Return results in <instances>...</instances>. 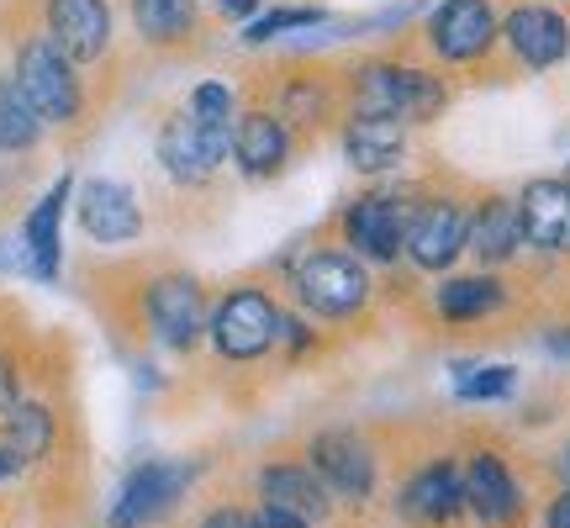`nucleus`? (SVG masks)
Listing matches in <instances>:
<instances>
[{"instance_id": "f257e3e1", "label": "nucleus", "mask_w": 570, "mask_h": 528, "mask_svg": "<svg viewBox=\"0 0 570 528\" xmlns=\"http://www.w3.org/2000/svg\"><path fill=\"white\" fill-rule=\"evenodd\" d=\"M354 111L396 117V123H433L444 111V85L412 63H365L354 69Z\"/></svg>"}, {"instance_id": "f03ea898", "label": "nucleus", "mask_w": 570, "mask_h": 528, "mask_svg": "<svg viewBox=\"0 0 570 528\" xmlns=\"http://www.w3.org/2000/svg\"><path fill=\"white\" fill-rule=\"evenodd\" d=\"M17 85L42 123L69 127L80 117V75H75V59L53 38H32L17 53Z\"/></svg>"}, {"instance_id": "7ed1b4c3", "label": "nucleus", "mask_w": 570, "mask_h": 528, "mask_svg": "<svg viewBox=\"0 0 570 528\" xmlns=\"http://www.w3.org/2000/svg\"><path fill=\"white\" fill-rule=\"evenodd\" d=\"M296 296H302L312 317H348V312H360L370 302V270L354 254L317 248L296 270Z\"/></svg>"}, {"instance_id": "20e7f679", "label": "nucleus", "mask_w": 570, "mask_h": 528, "mask_svg": "<svg viewBox=\"0 0 570 528\" xmlns=\"http://www.w3.org/2000/svg\"><path fill=\"white\" fill-rule=\"evenodd\" d=\"M206 333H212V349L244 365V360H259L275 339H281V312L265 291H233L217 302V312L206 317Z\"/></svg>"}, {"instance_id": "39448f33", "label": "nucleus", "mask_w": 570, "mask_h": 528, "mask_svg": "<svg viewBox=\"0 0 570 528\" xmlns=\"http://www.w3.org/2000/svg\"><path fill=\"white\" fill-rule=\"evenodd\" d=\"M196 470L180 460H142L138 470H127V481L117 487V502L106 512V528H148L175 508L190 487Z\"/></svg>"}, {"instance_id": "423d86ee", "label": "nucleus", "mask_w": 570, "mask_h": 528, "mask_svg": "<svg viewBox=\"0 0 570 528\" xmlns=\"http://www.w3.org/2000/svg\"><path fill=\"white\" fill-rule=\"evenodd\" d=\"M142 323L164 349H190L206 333V296L190 275H159L142 291Z\"/></svg>"}, {"instance_id": "0eeeda50", "label": "nucleus", "mask_w": 570, "mask_h": 528, "mask_svg": "<svg viewBox=\"0 0 570 528\" xmlns=\"http://www.w3.org/2000/svg\"><path fill=\"white\" fill-rule=\"evenodd\" d=\"M306 454H312V476L327 487V497H338L348 508L370 502V491H375V454H370V444L360 433H344V428L338 433H317L306 444Z\"/></svg>"}, {"instance_id": "6e6552de", "label": "nucleus", "mask_w": 570, "mask_h": 528, "mask_svg": "<svg viewBox=\"0 0 570 528\" xmlns=\"http://www.w3.org/2000/svg\"><path fill=\"white\" fill-rule=\"evenodd\" d=\"M465 233H470V217L460 212V202H423L407 212V233H402V248L412 254V264L423 270H449V264L465 254Z\"/></svg>"}, {"instance_id": "1a4fd4ad", "label": "nucleus", "mask_w": 570, "mask_h": 528, "mask_svg": "<svg viewBox=\"0 0 570 528\" xmlns=\"http://www.w3.org/2000/svg\"><path fill=\"white\" fill-rule=\"evenodd\" d=\"M497 11H491L487 0H444L433 21H428V42H433V53L449 63H470L481 59L491 42H497Z\"/></svg>"}, {"instance_id": "9d476101", "label": "nucleus", "mask_w": 570, "mask_h": 528, "mask_svg": "<svg viewBox=\"0 0 570 528\" xmlns=\"http://www.w3.org/2000/svg\"><path fill=\"white\" fill-rule=\"evenodd\" d=\"M75 212H80V227L96 238V244L106 248H122L132 244L142 233V206L138 196H132V185L122 180H85L80 185V202H75Z\"/></svg>"}, {"instance_id": "9b49d317", "label": "nucleus", "mask_w": 570, "mask_h": 528, "mask_svg": "<svg viewBox=\"0 0 570 528\" xmlns=\"http://www.w3.org/2000/svg\"><path fill=\"white\" fill-rule=\"evenodd\" d=\"M223 159H233V143L212 138V133H202V127L190 123V117H169L159 133V164L169 180L180 185H202L212 180L217 169H223Z\"/></svg>"}, {"instance_id": "f8f14e48", "label": "nucleus", "mask_w": 570, "mask_h": 528, "mask_svg": "<svg viewBox=\"0 0 570 528\" xmlns=\"http://www.w3.org/2000/svg\"><path fill=\"white\" fill-rule=\"evenodd\" d=\"M402 233H407V206L396 196H360L344 212V238L354 244V254L375 264H391L402 254Z\"/></svg>"}, {"instance_id": "ddd939ff", "label": "nucleus", "mask_w": 570, "mask_h": 528, "mask_svg": "<svg viewBox=\"0 0 570 528\" xmlns=\"http://www.w3.org/2000/svg\"><path fill=\"white\" fill-rule=\"evenodd\" d=\"M69 196H75V180L63 175L53 180V190L42 196L27 223H21V248H27V270L38 281H59V260H63V212H69Z\"/></svg>"}, {"instance_id": "4468645a", "label": "nucleus", "mask_w": 570, "mask_h": 528, "mask_svg": "<svg viewBox=\"0 0 570 528\" xmlns=\"http://www.w3.org/2000/svg\"><path fill=\"white\" fill-rule=\"evenodd\" d=\"M48 38L75 63H90L111 42V6L106 0H48Z\"/></svg>"}, {"instance_id": "2eb2a0df", "label": "nucleus", "mask_w": 570, "mask_h": 528, "mask_svg": "<svg viewBox=\"0 0 570 528\" xmlns=\"http://www.w3.org/2000/svg\"><path fill=\"white\" fill-rule=\"evenodd\" d=\"M502 38H508V48L529 63V69H550V63H560L570 53V27L550 6H518V11L502 21Z\"/></svg>"}, {"instance_id": "dca6fc26", "label": "nucleus", "mask_w": 570, "mask_h": 528, "mask_svg": "<svg viewBox=\"0 0 570 528\" xmlns=\"http://www.w3.org/2000/svg\"><path fill=\"white\" fill-rule=\"evenodd\" d=\"M523 244L544 254H570V185L566 180H533L518 202Z\"/></svg>"}, {"instance_id": "f3484780", "label": "nucleus", "mask_w": 570, "mask_h": 528, "mask_svg": "<svg viewBox=\"0 0 570 528\" xmlns=\"http://www.w3.org/2000/svg\"><path fill=\"white\" fill-rule=\"evenodd\" d=\"M233 159H238V169L254 175V180L281 175L285 159H291V133H285V123L269 117V111L238 117V127H233Z\"/></svg>"}, {"instance_id": "a211bd4d", "label": "nucleus", "mask_w": 570, "mask_h": 528, "mask_svg": "<svg viewBox=\"0 0 570 528\" xmlns=\"http://www.w3.org/2000/svg\"><path fill=\"white\" fill-rule=\"evenodd\" d=\"M465 508V476L449 466V460H433L402 487V512L407 518H423V524H449L454 512Z\"/></svg>"}, {"instance_id": "6ab92c4d", "label": "nucleus", "mask_w": 570, "mask_h": 528, "mask_svg": "<svg viewBox=\"0 0 570 528\" xmlns=\"http://www.w3.org/2000/svg\"><path fill=\"white\" fill-rule=\"evenodd\" d=\"M465 508L481 518V524H508L523 508V491L512 481V470L497 460V454H475L465 470Z\"/></svg>"}, {"instance_id": "aec40b11", "label": "nucleus", "mask_w": 570, "mask_h": 528, "mask_svg": "<svg viewBox=\"0 0 570 528\" xmlns=\"http://www.w3.org/2000/svg\"><path fill=\"white\" fill-rule=\"evenodd\" d=\"M402 148H407V133L396 117H365V111H354V123L344 127V159L354 169H365V175H381L391 164L402 159Z\"/></svg>"}, {"instance_id": "412c9836", "label": "nucleus", "mask_w": 570, "mask_h": 528, "mask_svg": "<svg viewBox=\"0 0 570 528\" xmlns=\"http://www.w3.org/2000/svg\"><path fill=\"white\" fill-rule=\"evenodd\" d=\"M259 497H265L269 508H285V512H296V518H306V524L327 518V487L302 466H269L259 476Z\"/></svg>"}, {"instance_id": "4be33fe9", "label": "nucleus", "mask_w": 570, "mask_h": 528, "mask_svg": "<svg viewBox=\"0 0 570 528\" xmlns=\"http://www.w3.org/2000/svg\"><path fill=\"white\" fill-rule=\"evenodd\" d=\"M518 244H523V223H518V206L512 202H487L470 217L465 248H475V260L502 264L518 254Z\"/></svg>"}, {"instance_id": "5701e85b", "label": "nucleus", "mask_w": 570, "mask_h": 528, "mask_svg": "<svg viewBox=\"0 0 570 528\" xmlns=\"http://www.w3.org/2000/svg\"><path fill=\"white\" fill-rule=\"evenodd\" d=\"M502 302H508V291L491 281V275H460V281H444L439 285V296H433V306H439V317H444V323L487 317V312H497Z\"/></svg>"}, {"instance_id": "b1692460", "label": "nucleus", "mask_w": 570, "mask_h": 528, "mask_svg": "<svg viewBox=\"0 0 570 528\" xmlns=\"http://www.w3.org/2000/svg\"><path fill=\"white\" fill-rule=\"evenodd\" d=\"M0 428H6L0 444L11 449L21 466H32V460H42V454L53 449V412L42 402H17L6 418H0Z\"/></svg>"}, {"instance_id": "393cba45", "label": "nucleus", "mask_w": 570, "mask_h": 528, "mask_svg": "<svg viewBox=\"0 0 570 528\" xmlns=\"http://www.w3.org/2000/svg\"><path fill=\"white\" fill-rule=\"evenodd\" d=\"M142 42H180L196 27V0H132Z\"/></svg>"}, {"instance_id": "a878e982", "label": "nucleus", "mask_w": 570, "mask_h": 528, "mask_svg": "<svg viewBox=\"0 0 570 528\" xmlns=\"http://www.w3.org/2000/svg\"><path fill=\"white\" fill-rule=\"evenodd\" d=\"M42 117L32 111V101L21 96L17 80H0V148H11V154H27L32 143L42 138Z\"/></svg>"}, {"instance_id": "bb28decb", "label": "nucleus", "mask_w": 570, "mask_h": 528, "mask_svg": "<svg viewBox=\"0 0 570 528\" xmlns=\"http://www.w3.org/2000/svg\"><path fill=\"white\" fill-rule=\"evenodd\" d=\"M185 117L202 127V133H212V138L233 143V127H238V106H233V90H227L223 80H206L190 90V101H185Z\"/></svg>"}, {"instance_id": "cd10ccee", "label": "nucleus", "mask_w": 570, "mask_h": 528, "mask_svg": "<svg viewBox=\"0 0 570 528\" xmlns=\"http://www.w3.org/2000/svg\"><path fill=\"white\" fill-rule=\"evenodd\" d=\"M512 387H518L512 365H481V370H465V375L454 381V391H460L465 402H497V397H512Z\"/></svg>"}, {"instance_id": "c85d7f7f", "label": "nucleus", "mask_w": 570, "mask_h": 528, "mask_svg": "<svg viewBox=\"0 0 570 528\" xmlns=\"http://www.w3.org/2000/svg\"><path fill=\"white\" fill-rule=\"evenodd\" d=\"M317 21H323V11H269V17H259L248 27V42H269L281 32H291V27H317Z\"/></svg>"}, {"instance_id": "c756f323", "label": "nucleus", "mask_w": 570, "mask_h": 528, "mask_svg": "<svg viewBox=\"0 0 570 528\" xmlns=\"http://www.w3.org/2000/svg\"><path fill=\"white\" fill-rule=\"evenodd\" d=\"M21 402V381H17V360L0 349V418L11 412V407Z\"/></svg>"}, {"instance_id": "7c9ffc66", "label": "nucleus", "mask_w": 570, "mask_h": 528, "mask_svg": "<svg viewBox=\"0 0 570 528\" xmlns=\"http://www.w3.org/2000/svg\"><path fill=\"white\" fill-rule=\"evenodd\" d=\"M254 528H306V518H296V512H285V508H259L254 512Z\"/></svg>"}, {"instance_id": "2f4dec72", "label": "nucleus", "mask_w": 570, "mask_h": 528, "mask_svg": "<svg viewBox=\"0 0 570 528\" xmlns=\"http://www.w3.org/2000/svg\"><path fill=\"white\" fill-rule=\"evenodd\" d=\"M202 528H254V518H248V512H238V508H217Z\"/></svg>"}, {"instance_id": "473e14b6", "label": "nucleus", "mask_w": 570, "mask_h": 528, "mask_svg": "<svg viewBox=\"0 0 570 528\" xmlns=\"http://www.w3.org/2000/svg\"><path fill=\"white\" fill-rule=\"evenodd\" d=\"M550 528H570V491L550 502Z\"/></svg>"}, {"instance_id": "72a5a7b5", "label": "nucleus", "mask_w": 570, "mask_h": 528, "mask_svg": "<svg viewBox=\"0 0 570 528\" xmlns=\"http://www.w3.org/2000/svg\"><path fill=\"white\" fill-rule=\"evenodd\" d=\"M217 6H223L227 17H254V6H259V0H217Z\"/></svg>"}, {"instance_id": "f704fd0d", "label": "nucleus", "mask_w": 570, "mask_h": 528, "mask_svg": "<svg viewBox=\"0 0 570 528\" xmlns=\"http://www.w3.org/2000/svg\"><path fill=\"white\" fill-rule=\"evenodd\" d=\"M17 470H21V460H17V454H11V449H6V444H0V481H11Z\"/></svg>"}, {"instance_id": "c9c22d12", "label": "nucleus", "mask_w": 570, "mask_h": 528, "mask_svg": "<svg viewBox=\"0 0 570 528\" xmlns=\"http://www.w3.org/2000/svg\"><path fill=\"white\" fill-rule=\"evenodd\" d=\"M550 349H554V354H566V360H570V333H554V339H550Z\"/></svg>"}, {"instance_id": "e433bc0d", "label": "nucleus", "mask_w": 570, "mask_h": 528, "mask_svg": "<svg viewBox=\"0 0 570 528\" xmlns=\"http://www.w3.org/2000/svg\"><path fill=\"white\" fill-rule=\"evenodd\" d=\"M566 470H570V454H566Z\"/></svg>"}, {"instance_id": "4c0bfd02", "label": "nucleus", "mask_w": 570, "mask_h": 528, "mask_svg": "<svg viewBox=\"0 0 570 528\" xmlns=\"http://www.w3.org/2000/svg\"><path fill=\"white\" fill-rule=\"evenodd\" d=\"M566 185H570V180H566Z\"/></svg>"}]
</instances>
